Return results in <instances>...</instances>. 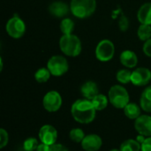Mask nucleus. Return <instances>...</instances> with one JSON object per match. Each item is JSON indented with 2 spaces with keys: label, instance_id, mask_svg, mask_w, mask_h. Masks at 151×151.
<instances>
[{
  "label": "nucleus",
  "instance_id": "obj_1",
  "mask_svg": "<svg viewBox=\"0 0 151 151\" xmlns=\"http://www.w3.org/2000/svg\"><path fill=\"white\" fill-rule=\"evenodd\" d=\"M96 109L91 101L88 99H79L72 106L71 112L73 119L81 124H88L96 117Z\"/></svg>",
  "mask_w": 151,
  "mask_h": 151
},
{
  "label": "nucleus",
  "instance_id": "obj_2",
  "mask_svg": "<svg viewBox=\"0 0 151 151\" xmlns=\"http://www.w3.org/2000/svg\"><path fill=\"white\" fill-rule=\"evenodd\" d=\"M96 8V0H72L70 10L73 16L79 19H85L91 16Z\"/></svg>",
  "mask_w": 151,
  "mask_h": 151
},
{
  "label": "nucleus",
  "instance_id": "obj_3",
  "mask_svg": "<svg viewBox=\"0 0 151 151\" xmlns=\"http://www.w3.org/2000/svg\"><path fill=\"white\" fill-rule=\"evenodd\" d=\"M61 51L68 57H77L81 52V42L78 36L71 35H63L59 40Z\"/></svg>",
  "mask_w": 151,
  "mask_h": 151
},
{
  "label": "nucleus",
  "instance_id": "obj_4",
  "mask_svg": "<svg viewBox=\"0 0 151 151\" xmlns=\"http://www.w3.org/2000/svg\"><path fill=\"white\" fill-rule=\"evenodd\" d=\"M109 100L114 107L124 109L129 104V95L124 87L115 85L109 90Z\"/></svg>",
  "mask_w": 151,
  "mask_h": 151
},
{
  "label": "nucleus",
  "instance_id": "obj_5",
  "mask_svg": "<svg viewBox=\"0 0 151 151\" xmlns=\"http://www.w3.org/2000/svg\"><path fill=\"white\" fill-rule=\"evenodd\" d=\"M5 29L11 37L18 39L24 35L26 32V25L24 21L17 14H15L7 21Z\"/></svg>",
  "mask_w": 151,
  "mask_h": 151
},
{
  "label": "nucleus",
  "instance_id": "obj_6",
  "mask_svg": "<svg viewBox=\"0 0 151 151\" xmlns=\"http://www.w3.org/2000/svg\"><path fill=\"white\" fill-rule=\"evenodd\" d=\"M47 68L53 76H61L68 71L69 65L65 58L58 55L52 56L49 59Z\"/></svg>",
  "mask_w": 151,
  "mask_h": 151
},
{
  "label": "nucleus",
  "instance_id": "obj_7",
  "mask_svg": "<svg viewBox=\"0 0 151 151\" xmlns=\"http://www.w3.org/2000/svg\"><path fill=\"white\" fill-rule=\"evenodd\" d=\"M115 53V46L110 40H102L96 48V57L99 61H110Z\"/></svg>",
  "mask_w": 151,
  "mask_h": 151
},
{
  "label": "nucleus",
  "instance_id": "obj_8",
  "mask_svg": "<svg viewBox=\"0 0 151 151\" xmlns=\"http://www.w3.org/2000/svg\"><path fill=\"white\" fill-rule=\"evenodd\" d=\"M42 104L47 111L55 112L58 111L62 105V98L60 94L54 90L48 92L43 97Z\"/></svg>",
  "mask_w": 151,
  "mask_h": 151
},
{
  "label": "nucleus",
  "instance_id": "obj_9",
  "mask_svg": "<svg viewBox=\"0 0 151 151\" xmlns=\"http://www.w3.org/2000/svg\"><path fill=\"white\" fill-rule=\"evenodd\" d=\"M151 80V72L145 67H140L132 72L131 82L134 86H145Z\"/></svg>",
  "mask_w": 151,
  "mask_h": 151
},
{
  "label": "nucleus",
  "instance_id": "obj_10",
  "mask_svg": "<svg viewBox=\"0 0 151 151\" xmlns=\"http://www.w3.org/2000/svg\"><path fill=\"white\" fill-rule=\"evenodd\" d=\"M39 138L42 143H45L47 145H53L56 143L58 138V132L57 130L50 125L42 126L39 131Z\"/></svg>",
  "mask_w": 151,
  "mask_h": 151
},
{
  "label": "nucleus",
  "instance_id": "obj_11",
  "mask_svg": "<svg viewBox=\"0 0 151 151\" xmlns=\"http://www.w3.org/2000/svg\"><path fill=\"white\" fill-rule=\"evenodd\" d=\"M134 127L136 131L143 136L151 135V117L147 115L140 116L135 119Z\"/></svg>",
  "mask_w": 151,
  "mask_h": 151
},
{
  "label": "nucleus",
  "instance_id": "obj_12",
  "mask_svg": "<svg viewBox=\"0 0 151 151\" xmlns=\"http://www.w3.org/2000/svg\"><path fill=\"white\" fill-rule=\"evenodd\" d=\"M103 142L100 136L96 134H88L81 142V147L86 151H97L102 147Z\"/></svg>",
  "mask_w": 151,
  "mask_h": 151
},
{
  "label": "nucleus",
  "instance_id": "obj_13",
  "mask_svg": "<svg viewBox=\"0 0 151 151\" xmlns=\"http://www.w3.org/2000/svg\"><path fill=\"white\" fill-rule=\"evenodd\" d=\"M69 10H70V7L65 3L61 2V1L53 2L49 6L50 13L56 18H63L66 16L69 12Z\"/></svg>",
  "mask_w": 151,
  "mask_h": 151
},
{
  "label": "nucleus",
  "instance_id": "obj_14",
  "mask_svg": "<svg viewBox=\"0 0 151 151\" xmlns=\"http://www.w3.org/2000/svg\"><path fill=\"white\" fill-rule=\"evenodd\" d=\"M119 59H120L121 64L127 68H133L138 63V58L136 54L134 51L129 50H124L120 54Z\"/></svg>",
  "mask_w": 151,
  "mask_h": 151
},
{
  "label": "nucleus",
  "instance_id": "obj_15",
  "mask_svg": "<svg viewBox=\"0 0 151 151\" xmlns=\"http://www.w3.org/2000/svg\"><path fill=\"white\" fill-rule=\"evenodd\" d=\"M81 92L86 99L92 100L98 95V87L94 81H87L81 86Z\"/></svg>",
  "mask_w": 151,
  "mask_h": 151
},
{
  "label": "nucleus",
  "instance_id": "obj_16",
  "mask_svg": "<svg viewBox=\"0 0 151 151\" xmlns=\"http://www.w3.org/2000/svg\"><path fill=\"white\" fill-rule=\"evenodd\" d=\"M137 18L141 24L151 25V3H146L140 7Z\"/></svg>",
  "mask_w": 151,
  "mask_h": 151
},
{
  "label": "nucleus",
  "instance_id": "obj_17",
  "mask_svg": "<svg viewBox=\"0 0 151 151\" xmlns=\"http://www.w3.org/2000/svg\"><path fill=\"white\" fill-rule=\"evenodd\" d=\"M141 107L143 111L151 112V86L146 88L142 94Z\"/></svg>",
  "mask_w": 151,
  "mask_h": 151
},
{
  "label": "nucleus",
  "instance_id": "obj_18",
  "mask_svg": "<svg viewBox=\"0 0 151 151\" xmlns=\"http://www.w3.org/2000/svg\"><path fill=\"white\" fill-rule=\"evenodd\" d=\"M124 112H125V115L130 119H136L141 116L140 107L137 104H133V103L128 104L124 108Z\"/></svg>",
  "mask_w": 151,
  "mask_h": 151
},
{
  "label": "nucleus",
  "instance_id": "obj_19",
  "mask_svg": "<svg viewBox=\"0 0 151 151\" xmlns=\"http://www.w3.org/2000/svg\"><path fill=\"white\" fill-rule=\"evenodd\" d=\"M91 102L96 111H103L108 105V99L103 94H98L91 100Z\"/></svg>",
  "mask_w": 151,
  "mask_h": 151
},
{
  "label": "nucleus",
  "instance_id": "obj_20",
  "mask_svg": "<svg viewBox=\"0 0 151 151\" xmlns=\"http://www.w3.org/2000/svg\"><path fill=\"white\" fill-rule=\"evenodd\" d=\"M142 148L141 143H139L137 141L129 139L125 141L120 145V150L121 151H140Z\"/></svg>",
  "mask_w": 151,
  "mask_h": 151
},
{
  "label": "nucleus",
  "instance_id": "obj_21",
  "mask_svg": "<svg viewBox=\"0 0 151 151\" xmlns=\"http://www.w3.org/2000/svg\"><path fill=\"white\" fill-rule=\"evenodd\" d=\"M138 37L141 41H148L151 38V27L150 25L141 24L137 31Z\"/></svg>",
  "mask_w": 151,
  "mask_h": 151
},
{
  "label": "nucleus",
  "instance_id": "obj_22",
  "mask_svg": "<svg viewBox=\"0 0 151 151\" xmlns=\"http://www.w3.org/2000/svg\"><path fill=\"white\" fill-rule=\"evenodd\" d=\"M50 74L51 73L48 68L42 67V68H40L36 71V73H35V79L39 83H43V82H46L49 81Z\"/></svg>",
  "mask_w": 151,
  "mask_h": 151
},
{
  "label": "nucleus",
  "instance_id": "obj_23",
  "mask_svg": "<svg viewBox=\"0 0 151 151\" xmlns=\"http://www.w3.org/2000/svg\"><path fill=\"white\" fill-rule=\"evenodd\" d=\"M74 29V23L71 19H64L60 23V30L63 35H71Z\"/></svg>",
  "mask_w": 151,
  "mask_h": 151
},
{
  "label": "nucleus",
  "instance_id": "obj_24",
  "mask_svg": "<svg viewBox=\"0 0 151 151\" xmlns=\"http://www.w3.org/2000/svg\"><path fill=\"white\" fill-rule=\"evenodd\" d=\"M131 76H132V73L127 69L119 70L117 73V80L122 84H127L131 82Z\"/></svg>",
  "mask_w": 151,
  "mask_h": 151
},
{
  "label": "nucleus",
  "instance_id": "obj_25",
  "mask_svg": "<svg viewBox=\"0 0 151 151\" xmlns=\"http://www.w3.org/2000/svg\"><path fill=\"white\" fill-rule=\"evenodd\" d=\"M70 139L75 142H81L85 137L83 131L81 128H73L71 130L70 134H69Z\"/></svg>",
  "mask_w": 151,
  "mask_h": 151
},
{
  "label": "nucleus",
  "instance_id": "obj_26",
  "mask_svg": "<svg viewBox=\"0 0 151 151\" xmlns=\"http://www.w3.org/2000/svg\"><path fill=\"white\" fill-rule=\"evenodd\" d=\"M38 142L36 139L31 137V138H28L27 139L25 142H24V144H23V148L26 151H34L36 150L37 147H38Z\"/></svg>",
  "mask_w": 151,
  "mask_h": 151
},
{
  "label": "nucleus",
  "instance_id": "obj_27",
  "mask_svg": "<svg viewBox=\"0 0 151 151\" xmlns=\"http://www.w3.org/2000/svg\"><path fill=\"white\" fill-rule=\"evenodd\" d=\"M8 143V134L7 132L1 128L0 129V148L3 149L4 147H5Z\"/></svg>",
  "mask_w": 151,
  "mask_h": 151
},
{
  "label": "nucleus",
  "instance_id": "obj_28",
  "mask_svg": "<svg viewBox=\"0 0 151 151\" xmlns=\"http://www.w3.org/2000/svg\"><path fill=\"white\" fill-rule=\"evenodd\" d=\"M119 26L120 30H122V31H126L128 28L129 22H128V19L124 15H122V17L120 18L119 22Z\"/></svg>",
  "mask_w": 151,
  "mask_h": 151
},
{
  "label": "nucleus",
  "instance_id": "obj_29",
  "mask_svg": "<svg viewBox=\"0 0 151 151\" xmlns=\"http://www.w3.org/2000/svg\"><path fill=\"white\" fill-rule=\"evenodd\" d=\"M143 52L145 53L146 56L150 57L151 58V38L144 42V45H143Z\"/></svg>",
  "mask_w": 151,
  "mask_h": 151
},
{
  "label": "nucleus",
  "instance_id": "obj_30",
  "mask_svg": "<svg viewBox=\"0 0 151 151\" xmlns=\"http://www.w3.org/2000/svg\"><path fill=\"white\" fill-rule=\"evenodd\" d=\"M142 151H151V137L145 139L142 144Z\"/></svg>",
  "mask_w": 151,
  "mask_h": 151
},
{
  "label": "nucleus",
  "instance_id": "obj_31",
  "mask_svg": "<svg viewBox=\"0 0 151 151\" xmlns=\"http://www.w3.org/2000/svg\"><path fill=\"white\" fill-rule=\"evenodd\" d=\"M50 151H68V150L62 144H53L50 146Z\"/></svg>",
  "mask_w": 151,
  "mask_h": 151
},
{
  "label": "nucleus",
  "instance_id": "obj_32",
  "mask_svg": "<svg viewBox=\"0 0 151 151\" xmlns=\"http://www.w3.org/2000/svg\"><path fill=\"white\" fill-rule=\"evenodd\" d=\"M50 145H47L45 143H42V144H39L36 151H50Z\"/></svg>",
  "mask_w": 151,
  "mask_h": 151
},
{
  "label": "nucleus",
  "instance_id": "obj_33",
  "mask_svg": "<svg viewBox=\"0 0 151 151\" xmlns=\"http://www.w3.org/2000/svg\"><path fill=\"white\" fill-rule=\"evenodd\" d=\"M145 141V139H144V137H143V135H142V134H140L138 137H137V142H139V143H141V144H142V142Z\"/></svg>",
  "mask_w": 151,
  "mask_h": 151
},
{
  "label": "nucleus",
  "instance_id": "obj_34",
  "mask_svg": "<svg viewBox=\"0 0 151 151\" xmlns=\"http://www.w3.org/2000/svg\"><path fill=\"white\" fill-rule=\"evenodd\" d=\"M110 151H121L120 150H111Z\"/></svg>",
  "mask_w": 151,
  "mask_h": 151
}]
</instances>
